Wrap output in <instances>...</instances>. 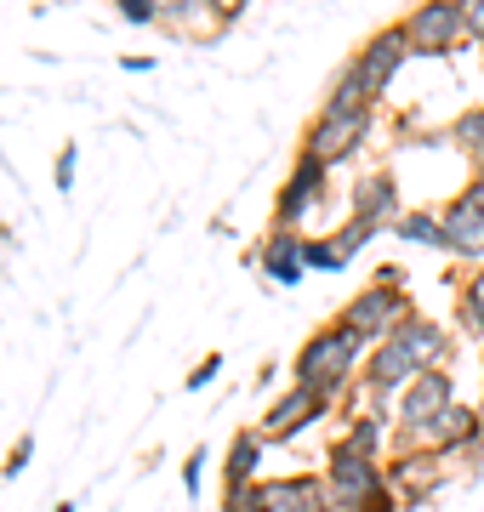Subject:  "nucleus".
<instances>
[{
    "mask_svg": "<svg viewBox=\"0 0 484 512\" xmlns=\"http://www.w3.org/2000/svg\"><path fill=\"white\" fill-rule=\"evenodd\" d=\"M325 501H331V512H393L399 507L382 467H376V456H359L348 444H336L331 461H325Z\"/></svg>",
    "mask_w": 484,
    "mask_h": 512,
    "instance_id": "nucleus-1",
    "label": "nucleus"
},
{
    "mask_svg": "<svg viewBox=\"0 0 484 512\" xmlns=\"http://www.w3.org/2000/svg\"><path fill=\"white\" fill-rule=\"evenodd\" d=\"M399 279H405L399 268H382L348 308L336 313V325L348 330L354 342H388L393 330L410 319V302H405V285H399Z\"/></svg>",
    "mask_w": 484,
    "mask_h": 512,
    "instance_id": "nucleus-2",
    "label": "nucleus"
},
{
    "mask_svg": "<svg viewBox=\"0 0 484 512\" xmlns=\"http://www.w3.org/2000/svg\"><path fill=\"white\" fill-rule=\"evenodd\" d=\"M359 353H365V342H354L342 325L308 336L302 353H297V387H308V393H319V399H336L342 387L354 382Z\"/></svg>",
    "mask_w": 484,
    "mask_h": 512,
    "instance_id": "nucleus-3",
    "label": "nucleus"
},
{
    "mask_svg": "<svg viewBox=\"0 0 484 512\" xmlns=\"http://www.w3.org/2000/svg\"><path fill=\"white\" fill-rule=\"evenodd\" d=\"M365 131H371V109H331V103H325L319 120L308 126V137H302V154L331 171L336 160H348V154L365 143Z\"/></svg>",
    "mask_w": 484,
    "mask_h": 512,
    "instance_id": "nucleus-4",
    "label": "nucleus"
},
{
    "mask_svg": "<svg viewBox=\"0 0 484 512\" xmlns=\"http://www.w3.org/2000/svg\"><path fill=\"white\" fill-rule=\"evenodd\" d=\"M410 57V40H405V23H388V29H376L371 40H365V52L354 57V74L359 86H365V97H382L393 86V74H399V63Z\"/></svg>",
    "mask_w": 484,
    "mask_h": 512,
    "instance_id": "nucleus-5",
    "label": "nucleus"
},
{
    "mask_svg": "<svg viewBox=\"0 0 484 512\" xmlns=\"http://www.w3.org/2000/svg\"><path fill=\"white\" fill-rule=\"evenodd\" d=\"M456 35H467V12L462 0H428L405 18V40L410 52H450Z\"/></svg>",
    "mask_w": 484,
    "mask_h": 512,
    "instance_id": "nucleus-6",
    "label": "nucleus"
},
{
    "mask_svg": "<svg viewBox=\"0 0 484 512\" xmlns=\"http://www.w3.org/2000/svg\"><path fill=\"white\" fill-rule=\"evenodd\" d=\"M251 512H331L325 501V478H257Z\"/></svg>",
    "mask_w": 484,
    "mask_h": 512,
    "instance_id": "nucleus-7",
    "label": "nucleus"
},
{
    "mask_svg": "<svg viewBox=\"0 0 484 512\" xmlns=\"http://www.w3.org/2000/svg\"><path fill=\"white\" fill-rule=\"evenodd\" d=\"M450 404H456V399H450V376H445V370H422V376L399 393V427H410V433L422 439Z\"/></svg>",
    "mask_w": 484,
    "mask_h": 512,
    "instance_id": "nucleus-8",
    "label": "nucleus"
},
{
    "mask_svg": "<svg viewBox=\"0 0 484 512\" xmlns=\"http://www.w3.org/2000/svg\"><path fill=\"white\" fill-rule=\"evenodd\" d=\"M325 404L331 399H319V393H308V387H291V393H285L280 404H274V410H268V416H262V444H285V439H297L302 427H314L319 416H325Z\"/></svg>",
    "mask_w": 484,
    "mask_h": 512,
    "instance_id": "nucleus-9",
    "label": "nucleus"
},
{
    "mask_svg": "<svg viewBox=\"0 0 484 512\" xmlns=\"http://www.w3.org/2000/svg\"><path fill=\"white\" fill-rule=\"evenodd\" d=\"M319 200H325V165L302 154L297 171H291V183H285V194H280V228L308 222L319 211Z\"/></svg>",
    "mask_w": 484,
    "mask_h": 512,
    "instance_id": "nucleus-10",
    "label": "nucleus"
},
{
    "mask_svg": "<svg viewBox=\"0 0 484 512\" xmlns=\"http://www.w3.org/2000/svg\"><path fill=\"white\" fill-rule=\"evenodd\" d=\"M393 342L416 359L422 370H439L450 359V336H445V325H433V319H422V313H410L405 325L393 330Z\"/></svg>",
    "mask_w": 484,
    "mask_h": 512,
    "instance_id": "nucleus-11",
    "label": "nucleus"
},
{
    "mask_svg": "<svg viewBox=\"0 0 484 512\" xmlns=\"http://www.w3.org/2000/svg\"><path fill=\"white\" fill-rule=\"evenodd\" d=\"M439 228H445V251L450 256H484V211L467 200V194L445 205Z\"/></svg>",
    "mask_w": 484,
    "mask_h": 512,
    "instance_id": "nucleus-12",
    "label": "nucleus"
},
{
    "mask_svg": "<svg viewBox=\"0 0 484 512\" xmlns=\"http://www.w3.org/2000/svg\"><path fill=\"white\" fill-rule=\"evenodd\" d=\"M302 245H308V239H302L297 228H274V234L262 239L257 268H262L268 279H280V285H297L302 268H308V262H302Z\"/></svg>",
    "mask_w": 484,
    "mask_h": 512,
    "instance_id": "nucleus-13",
    "label": "nucleus"
},
{
    "mask_svg": "<svg viewBox=\"0 0 484 512\" xmlns=\"http://www.w3.org/2000/svg\"><path fill=\"white\" fill-rule=\"evenodd\" d=\"M439 478H445V456H433V450H416L393 467V490L405 495V501H428L439 490Z\"/></svg>",
    "mask_w": 484,
    "mask_h": 512,
    "instance_id": "nucleus-14",
    "label": "nucleus"
},
{
    "mask_svg": "<svg viewBox=\"0 0 484 512\" xmlns=\"http://www.w3.org/2000/svg\"><path fill=\"white\" fill-rule=\"evenodd\" d=\"M484 427H479V410H467V404H450L445 416L433 421L428 433H422V444H428L433 456H445V450H462V444H473Z\"/></svg>",
    "mask_w": 484,
    "mask_h": 512,
    "instance_id": "nucleus-15",
    "label": "nucleus"
},
{
    "mask_svg": "<svg viewBox=\"0 0 484 512\" xmlns=\"http://www.w3.org/2000/svg\"><path fill=\"white\" fill-rule=\"evenodd\" d=\"M382 217H399V188H393V177H365V183L354 188V222H382Z\"/></svg>",
    "mask_w": 484,
    "mask_h": 512,
    "instance_id": "nucleus-16",
    "label": "nucleus"
},
{
    "mask_svg": "<svg viewBox=\"0 0 484 512\" xmlns=\"http://www.w3.org/2000/svg\"><path fill=\"white\" fill-rule=\"evenodd\" d=\"M257 456H262V433H240L234 450H228V490H251L257 484Z\"/></svg>",
    "mask_w": 484,
    "mask_h": 512,
    "instance_id": "nucleus-17",
    "label": "nucleus"
},
{
    "mask_svg": "<svg viewBox=\"0 0 484 512\" xmlns=\"http://www.w3.org/2000/svg\"><path fill=\"white\" fill-rule=\"evenodd\" d=\"M393 228H399V239H416V245H439V251H445V228H439L433 211H399Z\"/></svg>",
    "mask_w": 484,
    "mask_h": 512,
    "instance_id": "nucleus-18",
    "label": "nucleus"
},
{
    "mask_svg": "<svg viewBox=\"0 0 484 512\" xmlns=\"http://www.w3.org/2000/svg\"><path fill=\"white\" fill-rule=\"evenodd\" d=\"M450 143L462 148V154H473V165L484 171V103L479 109H467L456 126H450Z\"/></svg>",
    "mask_w": 484,
    "mask_h": 512,
    "instance_id": "nucleus-19",
    "label": "nucleus"
},
{
    "mask_svg": "<svg viewBox=\"0 0 484 512\" xmlns=\"http://www.w3.org/2000/svg\"><path fill=\"white\" fill-rule=\"evenodd\" d=\"M456 319H462L473 336H484V268L473 279H467V291H462V302H456Z\"/></svg>",
    "mask_w": 484,
    "mask_h": 512,
    "instance_id": "nucleus-20",
    "label": "nucleus"
},
{
    "mask_svg": "<svg viewBox=\"0 0 484 512\" xmlns=\"http://www.w3.org/2000/svg\"><path fill=\"white\" fill-rule=\"evenodd\" d=\"M302 262H308V268H325V274H336L348 256H342V245H336V239H308V245H302Z\"/></svg>",
    "mask_w": 484,
    "mask_h": 512,
    "instance_id": "nucleus-21",
    "label": "nucleus"
},
{
    "mask_svg": "<svg viewBox=\"0 0 484 512\" xmlns=\"http://www.w3.org/2000/svg\"><path fill=\"white\" fill-rule=\"evenodd\" d=\"M336 245H342V256L365 251V245H371V222H348V228H342V234H336Z\"/></svg>",
    "mask_w": 484,
    "mask_h": 512,
    "instance_id": "nucleus-22",
    "label": "nucleus"
},
{
    "mask_svg": "<svg viewBox=\"0 0 484 512\" xmlns=\"http://www.w3.org/2000/svg\"><path fill=\"white\" fill-rule=\"evenodd\" d=\"M120 18L126 23H154L160 12H154V0H120Z\"/></svg>",
    "mask_w": 484,
    "mask_h": 512,
    "instance_id": "nucleus-23",
    "label": "nucleus"
},
{
    "mask_svg": "<svg viewBox=\"0 0 484 512\" xmlns=\"http://www.w3.org/2000/svg\"><path fill=\"white\" fill-rule=\"evenodd\" d=\"M462 12H467V35L484 40V0H462Z\"/></svg>",
    "mask_w": 484,
    "mask_h": 512,
    "instance_id": "nucleus-24",
    "label": "nucleus"
},
{
    "mask_svg": "<svg viewBox=\"0 0 484 512\" xmlns=\"http://www.w3.org/2000/svg\"><path fill=\"white\" fill-rule=\"evenodd\" d=\"M75 183V148H63V160H57V188Z\"/></svg>",
    "mask_w": 484,
    "mask_h": 512,
    "instance_id": "nucleus-25",
    "label": "nucleus"
},
{
    "mask_svg": "<svg viewBox=\"0 0 484 512\" xmlns=\"http://www.w3.org/2000/svg\"><path fill=\"white\" fill-rule=\"evenodd\" d=\"M200 467H205V450H194V456H188V467H183V484H188V490H200Z\"/></svg>",
    "mask_w": 484,
    "mask_h": 512,
    "instance_id": "nucleus-26",
    "label": "nucleus"
},
{
    "mask_svg": "<svg viewBox=\"0 0 484 512\" xmlns=\"http://www.w3.org/2000/svg\"><path fill=\"white\" fill-rule=\"evenodd\" d=\"M217 370H223V359H205V365L194 370V376H188V387H205V382H211V376H217Z\"/></svg>",
    "mask_w": 484,
    "mask_h": 512,
    "instance_id": "nucleus-27",
    "label": "nucleus"
},
{
    "mask_svg": "<svg viewBox=\"0 0 484 512\" xmlns=\"http://www.w3.org/2000/svg\"><path fill=\"white\" fill-rule=\"evenodd\" d=\"M467 200H473V205L484 211V171H473V183H467Z\"/></svg>",
    "mask_w": 484,
    "mask_h": 512,
    "instance_id": "nucleus-28",
    "label": "nucleus"
},
{
    "mask_svg": "<svg viewBox=\"0 0 484 512\" xmlns=\"http://www.w3.org/2000/svg\"><path fill=\"white\" fill-rule=\"evenodd\" d=\"M479 427H484V404H479Z\"/></svg>",
    "mask_w": 484,
    "mask_h": 512,
    "instance_id": "nucleus-29",
    "label": "nucleus"
}]
</instances>
